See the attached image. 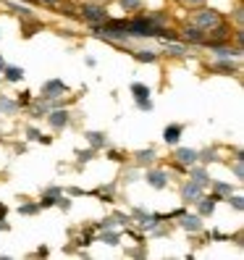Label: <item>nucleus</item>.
<instances>
[{
	"label": "nucleus",
	"instance_id": "obj_34",
	"mask_svg": "<svg viewBox=\"0 0 244 260\" xmlns=\"http://www.w3.org/2000/svg\"><path fill=\"white\" fill-rule=\"evenodd\" d=\"M55 205H58L60 210H63V213H68V210H71V200H68V197H66V194H60Z\"/></svg>",
	"mask_w": 244,
	"mask_h": 260
},
{
	"label": "nucleus",
	"instance_id": "obj_13",
	"mask_svg": "<svg viewBox=\"0 0 244 260\" xmlns=\"http://www.w3.org/2000/svg\"><path fill=\"white\" fill-rule=\"evenodd\" d=\"M218 200H221V197H218L216 192H210L207 197L202 194V197H200V200H197L194 205H197V208H200V216H213V210H216V205H218Z\"/></svg>",
	"mask_w": 244,
	"mask_h": 260
},
{
	"label": "nucleus",
	"instance_id": "obj_5",
	"mask_svg": "<svg viewBox=\"0 0 244 260\" xmlns=\"http://www.w3.org/2000/svg\"><path fill=\"white\" fill-rule=\"evenodd\" d=\"M131 95H134V103H136V108L140 111H152V89L147 87V84H142V82H134L131 84Z\"/></svg>",
	"mask_w": 244,
	"mask_h": 260
},
{
	"label": "nucleus",
	"instance_id": "obj_3",
	"mask_svg": "<svg viewBox=\"0 0 244 260\" xmlns=\"http://www.w3.org/2000/svg\"><path fill=\"white\" fill-rule=\"evenodd\" d=\"M79 11H82V19H84L89 26L102 24V21H108V19H111V16H108V11H105V6H100L97 0H95V3H84Z\"/></svg>",
	"mask_w": 244,
	"mask_h": 260
},
{
	"label": "nucleus",
	"instance_id": "obj_23",
	"mask_svg": "<svg viewBox=\"0 0 244 260\" xmlns=\"http://www.w3.org/2000/svg\"><path fill=\"white\" fill-rule=\"evenodd\" d=\"M131 55H134L136 60H142V63H155V60H158V53H155V50H145V48L131 50Z\"/></svg>",
	"mask_w": 244,
	"mask_h": 260
},
{
	"label": "nucleus",
	"instance_id": "obj_46",
	"mask_svg": "<svg viewBox=\"0 0 244 260\" xmlns=\"http://www.w3.org/2000/svg\"><path fill=\"white\" fill-rule=\"evenodd\" d=\"M24 3H26V6H29V3H34V0H24Z\"/></svg>",
	"mask_w": 244,
	"mask_h": 260
},
{
	"label": "nucleus",
	"instance_id": "obj_33",
	"mask_svg": "<svg viewBox=\"0 0 244 260\" xmlns=\"http://www.w3.org/2000/svg\"><path fill=\"white\" fill-rule=\"evenodd\" d=\"M121 6H124L126 11H136V8H142V0H118Z\"/></svg>",
	"mask_w": 244,
	"mask_h": 260
},
{
	"label": "nucleus",
	"instance_id": "obj_9",
	"mask_svg": "<svg viewBox=\"0 0 244 260\" xmlns=\"http://www.w3.org/2000/svg\"><path fill=\"white\" fill-rule=\"evenodd\" d=\"M55 105H58V103H53V100L37 98V100L29 103L26 108H29V116H32V118H42V116H48V111H50V108H55Z\"/></svg>",
	"mask_w": 244,
	"mask_h": 260
},
{
	"label": "nucleus",
	"instance_id": "obj_26",
	"mask_svg": "<svg viewBox=\"0 0 244 260\" xmlns=\"http://www.w3.org/2000/svg\"><path fill=\"white\" fill-rule=\"evenodd\" d=\"M210 187H213V192H216L221 200H226V197L231 194V184H223V181H210Z\"/></svg>",
	"mask_w": 244,
	"mask_h": 260
},
{
	"label": "nucleus",
	"instance_id": "obj_20",
	"mask_svg": "<svg viewBox=\"0 0 244 260\" xmlns=\"http://www.w3.org/2000/svg\"><path fill=\"white\" fill-rule=\"evenodd\" d=\"M0 74H3V79H6V82H13V84L24 79V69H21V66H6Z\"/></svg>",
	"mask_w": 244,
	"mask_h": 260
},
{
	"label": "nucleus",
	"instance_id": "obj_17",
	"mask_svg": "<svg viewBox=\"0 0 244 260\" xmlns=\"http://www.w3.org/2000/svg\"><path fill=\"white\" fill-rule=\"evenodd\" d=\"M160 42H163L165 53L173 55V58H184V55H189V48H187V45H176L173 40H160Z\"/></svg>",
	"mask_w": 244,
	"mask_h": 260
},
{
	"label": "nucleus",
	"instance_id": "obj_35",
	"mask_svg": "<svg viewBox=\"0 0 244 260\" xmlns=\"http://www.w3.org/2000/svg\"><path fill=\"white\" fill-rule=\"evenodd\" d=\"M29 95H32V92H21V95L16 98V105H19V108H26V105L32 103V98H29Z\"/></svg>",
	"mask_w": 244,
	"mask_h": 260
},
{
	"label": "nucleus",
	"instance_id": "obj_37",
	"mask_svg": "<svg viewBox=\"0 0 244 260\" xmlns=\"http://www.w3.org/2000/svg\"><path fill=\"white\" fill-rule=\"evenodd\" d=\"M42 194H48V197H60V194H63V189H60V187H48Z\"/></svg>",
	"mask_w": 244,
	"mask_h": 260
},
{
	"label": "nucleus",
	"instance_id": "obj_7",
	"mask_svg": "<svg viewBox=\"0 0 244 260\" xmlns=\"http://www.w3.org/2000/svg\"><path fill=\"white\" fill-rule=\"evenodd\" d=\"M142 179L147 181L152 189H165V187H168V179H171V176H168V171H160V168H147Z\"/></svg>",
	"mask_w": 244,
	"mask_h": 260
},
{
	"label": "nucleus",
	"instance_id": "obj_30",
	"mask_svg": "<svg viewBox=\"0 0 244 260\" xmlns=\"http://www.w3.org/2000/svg\"><path fill=\"white\" fill-rule=\"evenodd\" d=\"M8 8H11L13 13H19V16H24V19H32V8H29V6H21V3H8Z\"/></svg>",
	"mask_w": 244,
	"mask_h": 260
},
{
	"label": "nucleus",
	"instance_id": "obj_11",
	"mask_svg": "<svg viewBox=\"0 0 244 260\" xmlns=\"http://www.w3.org/2000/svg\"><path fill=\"white\" fill-rule=\"evenodd\" d=\"M202 194H205V187L194 184V181H187V184L181 187V200H184L187 205H189V203H197Z\"/></svg>",
	"mask_w": 244,
	"mask_h": 260
},
{
	"label": "nucleus",
	"instance_id": "obj_1",
	"mask_svg": "<svg viewBox=\"0 0 244 260\" xmlns=\"http://www.w3.org/2000/svg\"><path fill=\"white\" fill-rule=\"evenodd\" d=\"M92 32L97 37H105V40L118 42V45H124V42L131 40L129 37V21L126 19H108V21H102V24H95Z\"/></svg>",
	"mask_w": 244,
	"mask_h": 260
},
{
	"label": "nucleus",
	"instance_id": "obj_19",
	"mask_svg": "<svg viewBox=\"0 0 244 260\" xmlns=\"http://www.w3.org/2000/svg\"><path fill=\"white\" fill-rule=\"evenodd\" d=\"M213 71H221V74H239V66L234 63V58H218L213 63Z\"/></svg>",
	"mask_w": 244,
	"mask_h": 260
},
{
	"label": "nucleus",
	"instance_id": "obj_44",
	"mask_svg": "<svg viewBox=\"0 0 244 260\" xmlns=\"http://www.w3.org/2000/svg\"><path fill=\"white\" fill-rule=\"evenodd\" d=\"M184 3H189V6H202L205 0H184Z\"/></svg>",
	"mask_w": 244,
	"mask_h": 260
},
{
	"label": "nucleus",
	"instance_id": "obj_31",
	"mask_svg": "<svg viewBox=\"0 0 244 260\" xmlns=\"http://www.w3.org/2000/svg\"><path fill=\"white\" fill-rule=\"evenodd\" d=\"M76 155H79V163H87V160H92V158L97 155V150H95V147H89V150H79Z\"/></svg>",
	"mask_w": 244,
	"mask_h": 260
},
{
	"label": "nucleus",
	"instance_id": "obj_2",
	"mask_svg": "<svg viewBox=\"0 0 244 260\" xmlns=\"http://www.w3.org/2000/svg\"><path fill=\"white\" fill-rule=\"evenodd\" d=\"M221 21L223 19H221V13L216 8H202V11H194V16H192L189 24H194V26H200L202 32H207V29H213V26L221 24Z\"/></svg>",
	"mask_w": 244,
	"mask_h": 260
},
{
	"label": "nucleus",
	"instance_id": "obj_18",
	"mask_svg": "<svg viewBox=\"0 0 244 260\" xmlns=\"http://www.w3.org/2000/svg\"><path fill=\"white\" fill-rule=\"evenodd\" d=\"M87 142L89 147H95V150H102V147H108V134L105 132H87Z\"/></svg>",
	"mask_w": 244,
	"mask_h": 260
},
{
	"label": "nucleus",
	"instance_id": "obj_43",
	"mask_svg": "<svg viewBox=\"0 0 244 260\" xmlns=\"http://www.w3.org/2000/svg\"><path fill=\"white\" fill-rule=\"evenodd\" d=\"M129 255H131V257H142L145 252H142V250H129Z\"/></svg>",
	"mask_w": 244,
	"mask_h": 260
},
{
	"label": "nucleus",
	"instance_id": "obj_10",
	"mask_svg": "<svg viewBox=\"0 0 244 260\" xmlns=\"http://www.w3.org/2000/svg\"><path fill=\"white\" fill-rule=\"evenodd\" d=\"M179 218H181V221H179V226L184 229V232H192V234H200L202 229H205V223H202V216H189V213H181Z\"/></svg>",
	"mask_w": 244,
	"mask_h": 260
},
{
	"label": "nucleus",
	"instance_id": "obj_6",
	"mask_svg": "<svg viewBox=\"0 0 244 260\" xmlns=\"http://www.w3.org/2000/svg\"><path fill=\"white\" fill-rule=\"evenodd\" d=\"M45 118H48V124H50L53 132H63V129L71 124V113H68L66 108H50Z\"/></svg>",
	"mask_w": 244,
	"mask_h": 260
},
{
	"label": "nucleus",
	"instance_id": "obj_24",
	"mask_svg": "<svg viewBox=\"0 0 244 260\" xmlns=\"http://www.w3.org/2000/svg\"><path fill=\"white\" fill-rule=\"evenodd\" d=\"M218 160V150L216 147H207V150H197V163H216Z\"/></svg>",
	"mask_w": 244,
	"mask_h": 260
},
{
	"label": "nucleus",
	"instance_id": "obj_14",
	"mask_svg": "<svg viewBox=\"0 0 244 260\" xmlns=\"http://www.w3.org/2000/svg\"><path fill=\"white\" fill-rule=\"evenodd\" d=\"M181 40H187L189 45H202V42H205V32H202L200 26L189 24V26L181 29Z\"/></svg>",
	"mask_w": 244,
	"mask_h": 260
},
{
	"label": "nucleus",
	"instance_id": "obj_21",
	"mask_svg": "<svg viewBox=\"0 0 244 260\" xmlns=\"http://www.w3.org/2000/svg\"><path fill=\"white\" fill-rule=\"evenodd\" d=\"M97 239L105 242V244H111V247H118V244H121V234L118 232H111V229H100V237Z\"/></svg>",
	"mask_w": 244,
	"mask_h": 260
},
{
	"label": "nucleus",
	"instance_id": "obj_22",
	"mask_svg": "<svg viewBox=\"0 0 244 260\" xmlns=\"http://www.w3.org/2000/svg\"><path fill=\"white\" fill-rule=\"evenodd\" d=\"M152 160H155V150H152V147L134 152V163H136V166H147V163H152Z\"/></svg>",
	"mask_w": 244,
	"mask_h": 260
},
{
	"label": "nucleus",
	"instance_id": "obj_39",
	"mask_svg": "<svg viewBox=\"0 0 244 260\" xmlns=\"http://www.w3.org/2000/svg\"><path fill=\"white\" fill-rule=\"evenodd\" d=\"M68 194H74V197H82V194H87V192H84V189H76V187H71V189H68Z\"/></svg>",
	"mask_w": 244,
	"mask_h": 260
},
{
	"label": "nucleus",
	"instance_id": "obj_38",
	"mask_svg": "<svg viewBox=\"0 0 244 260\" xmlns=\"http://www.w3.org/2000/svg\"><path fill=\"white\" fill-rule=\"evenodd\" d=\"M108 158H111V160H116V163H121V160H126V158L121 155L118 150H108Z\"/></svg>",
	"mask_w": 244,
	"mask_h": 260
},
{
	"label": "nucleus",
	"instance_id": "obj_40",
	"mask_svg": "<svg viewBox=\"0 0 244 260\" xmlns=\"http://www.w3.org/2000/svg\"><path fill=\"white\" fill-rule=\"evenodd\" d=\"M0 232H11V223H6V218H0Z\"/></svg>",
	"mask_w": 244,
	"mask_h": 260
},
{
	"label": "nucleus",
	"instance_id": "obj_27",
	"mask_svg": "<svg viewBox=\"0 0 244 260\" xmlns=\"http://www.w3.org/2000/svg\"><path fill=\"white\" fill-rule=\"evenodd\" d=\"M26 137H29L32 142H42V145H50V142H53L50 137H42V132L34 129V126H29V129H26Z\"/></svg>",
	"mask_w": 244,
	"mask_h": 260
},
{
	"label": "nucleus",
	"instance_id": "obj_45",
	"mask_svg": "<svg viewBox=\"0 0 244 260\" xmlns=\"http://www.w3.org/2000/svg\"><path fill=\"white\" fill-rule=\"evenodd\" d=\"M6 66H8V63H6V58H3V55H0V71H3Z\"/></svg>",
	"mask_w": 244,
	"mask_h": 260
},
{
	"label": "nucleus",
	"instance_id": "obj_42",
	"mask_svg": "<svg viewBox=\"0 0 244 260\" xmlns=\"http://www.w3.org/2000/svg\"><path fill=\"white\" fill-rule=\"evenodd\" d=\"M37 3H45V6H58L60 0H37Z\"/></svg>",
	"mask_w": 244,
	"mask_h": 260
},
{
	"label": "nucleus",
	"instance_id": "obj_8",
	"mask_svg": "<svg viewBox=\"0 0 244 260\" xmlns=\"http://www.w3.org/2000/svg\"><path fill=\"white\" fill-rule=\"evenodd\" d=\"M205 48H210L218 58H241V48H231V45H223V42H202Z\"/></svg>",
	"mask_w": 244,
	"mask_h": 260
},
{
	"label": "nucleus",
	"instance_id": "obj_16",
	"mask_svg": "<svg viewBox=\"0 0 244 260\" xmlns=\"http://www.w3.org/2000/svg\"><path fill=\"white\" fill-rule=\"evenodd\" d=\"M181 134H184V124H168L163 129V140H165V145H179Z\"/></svg>",
	"mask_w": 244,
	"mask_h": 260
},
{
	"label": "nucleus",
	"instance_id": "obj_4",
	"mask_svg": "<svg viewBox=\"0 0 244 260\" xmlns=\"http://www.w3.org/2000/svg\"><path fill=\"white\" fill-rule=\"evenodd\" d=\"M63 95H68V84H66L63 79H48V82L42 84V95H40V98L58 103Z\"/></svg>",
	"mask_w": 244,
	"mask_h": 260
},
{
	"label": "nucleus",
	"instance_id": "obj_12",
	"mask_svg": "<svg viewBox=\"0 0 244 260\" xmlns=\"http://www.w3.org/2000/svg\"><path fill=\"white\" fill-rule=\"evenodd\" d=\"M189 181H194V184H200V187H210V174H207V168L205 163L202 166H189Z\"/></svg>",
	"mask_w": 244,
	"mask_h": 260
},
{
	"label": "nucleus",
	"instance_id": "obj_41",
	"mask_svg": "<svg viewBox=\"0 0 244 260\" xmlns=\"http://www.w3.org/2000/svg\"><path fill=\"white\" fill-rule=\"evenodd\" d=\"M6 216H8V205L0 203V218H6Z\"/></svg>",
	"mask_w": 244,
	"mask_h": 260
},
{
	"label": "nucleus",
	"instance_id": "obj_29",
	"mask_svg": "<svg viewBox=\"0 0 244 260\" xmlns=\"http://www.w3.org/2000/svg\"><path fill=\"white\" fill-rule=\"evenodd\" d=\"M42 208H40V203H24V205H19V216H37Z\"/></svg>",
	"mask_w": 244,
	"mask_h": 260
},
{
	"label": "nucleus",
	"instance_id": "obj_25",
	"mask_svg": "<svg viewBox=\"0 0 244 260\" xmlns=\"http://www.w3.org/2000/svg\"><path fill=\"white\" fill-rule=\"evenodd\" d=\"M16 111H19L16 100H11V98H6V95H0V113H6V116H13Z\"/></svg>",
	"mask_w": 244,
	"mask_h": 260
},
{
	"label": "nucleus",
	"instance_id": "obj_32",
	"mask_svg": "<svg viewBox=\"0 0 244 260\" xmlns=\"http://www.w3.org/2000/svg\"><path fill=\"white\" fill-rule=\"evenodd\" d=\"M226 200H228V203H231V205H234V210H239V213L244 210V200H241V197H239V194H228V197H226Z\"/></svg>",
	"mask_w": 244,
	"mask_h": 260
},
{
	"label": "nucleus",
	"instance_id": "obj_36",
	"mask_svg": "<svg viewBox=\"0 0 244 260\" xmlns=\"http://www.w3.org/2000/svg\"><path fill=\"white\" fill-rule=\"evenodd\" d=\"M136 179H140V171H136V168H129V171H124V181H129V184H131V181H136Z\"/></svg>",
	"mask_w": 244,
	"mask_h": 260
},
{
	"label": "nucleus",
	"instance_id": "obj_15",
	"mask_svg": "<svg viewBox=\"0 0 244 260\" xmlns=\"http://www.w3.org/2000/svg\"><path fill=\"white\" fill-rule=\"evenodd\" d=\"M173 158H176L179 166H187V168H189V166L197 163V150H192V147H176Z\"/></svg>",
	"mask_w": 244,
	"mask_h": 260
},
{
	"label": "nucleus",
	"instance_id": "obj_28",
	"mask_svg": "<svg viewBox=\"0 0 244 260\" xmlns=\"http://www.w3.org/2000/svg\"><path fill=\"white\" fill-rule=\"evenodd\" d=\"M147 19H150L152 24H158V26H168V13H163V11H152V13H147Z\"/></svg>",
	"mask_w": 244,
	"mask_h": 260
}]
</instances>
